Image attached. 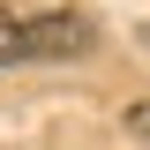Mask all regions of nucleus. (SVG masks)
<instances>
[{"label": "nucleus", "mask_w": 150, "mask_h": 150, "mask_svg": "<svg viewBox=\"0 0 150 150\" xmlns=\"http://www.w3.org/2000/svg\"><path fill=\"white\" fill-rule=\"evenodd\" d=\"M75 53H90V23L68 15V8L15 23V68H23V60H75Z\"/></svg>", "instance_id": "1"}]
</instances>
